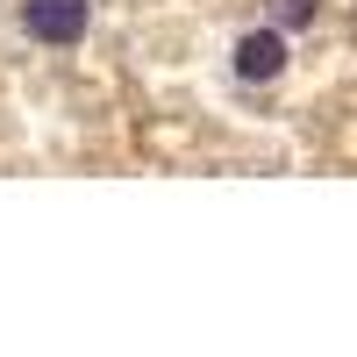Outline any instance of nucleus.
<instances>
[{
  "instance_id": "3",
  "label": "nucleus",
  "mask_w": 357,
  "mask_h": 357,
  "mask_svg": "<svg viewBox=\"0 0 357 357\" xmlns=\"http://www.w3.org/2000/svg\"><path fill=\"white\" fill-rule=\"evenodd\" d=\"M314 15H321V0H272V22L279 29H307Z\"/></svg>"
},
{
  "instance_id": "2",
  "label": "nucleus",
  "mask_w": 357,
  "mask_h": 357,
  "mask_svg": "<svg viewBox=\"0 0 357 357\" xmlns=\"http://www.w3.org/2000/svg\"><path fill=\"white\" fill-rule=\"evenodd\" d=\"M279 72H286V29L279 22L236 36V79H243V86H264V79H279Z\"/></svg>"
},
{
  "instance_id": "1",
  "label": "nucleus",
  "mask_w": 357,
  "mask_h": 357,
  "mask_svg": "<svg viewBox=\"0 0 357 357\" xmlns=\"http://www.w3.org/2000/svg\"><path fill=\"white\" fill-rule=\"evenodd\" d=\"M86 22H93V0H29L22 8V29L50 50H72L86 43Z\"/></svg>"
}]
</instances>
